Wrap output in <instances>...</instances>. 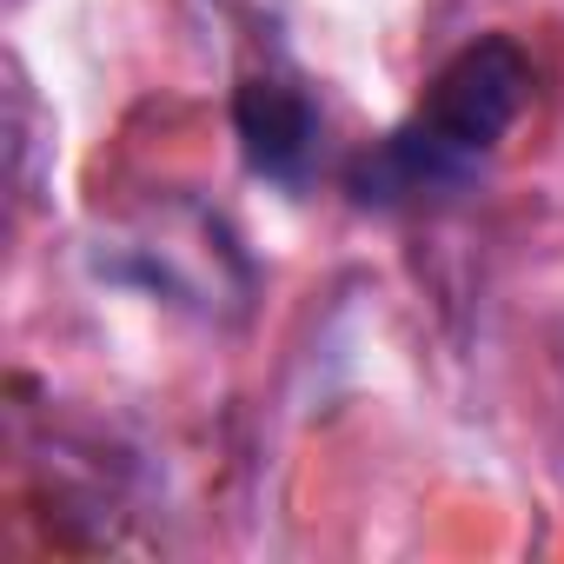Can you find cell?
<instances>
[{
    "instance_id": "obj_1",
    "label": "cell",
    "mask_w": 564,
    "mask_h": 564,
    "mask_svg": "<svg viewBox=\"0 0 564 564\" xmlns=\"http://www.w3.org/2000/svg\"><path fill=\"white\" fill-rule=\"evenodd\" d=\"M531 100V54L511 34H478L465 41L432 87L419 94V107L372 147L352 153L346 166V193L366 213H405L425 199H452L465 193L485 160L505 147V133L518 127Z\"/></svg>"
},
{
    "instance_id": "obj_2",
    "label": "cell",
    "mask_w": 564,
    "mask_h": 564,
    "mask_svg": "<svg viewBox=\"0 0 564 564\" xmlns=\"http://www.w3.org/2000/svg\"><path fill=\"white\" fill-rule=\"evenodd\" d=\"M100 272L120 279V286H140V293H160L173 306H193V313H219V306H246L252 293V259L239 252V239L199 213V206H173V213H147L120 246L100 252Z\"/></svg>"
},
{
    "instance_id": "obj_3",
    "label": "cell",
    "mask_w": 564,
    "mask_h": 564,
    "mask_svg": "<svg viewBox=\"0 0 564 564\" xmlns=\"http://www.w3.org/2000/svg\"><path fill=\"white\" fill-rule=\"evenodd\" d=\"M232 140H239V160L252 180L300 193L326 147V107L313 100V87L300 74L259 67L232 87Z\"/></svg>"
}]
</instances>
